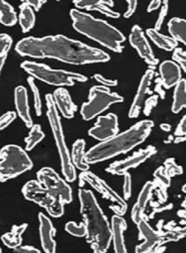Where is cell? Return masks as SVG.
<instances>
[{
	"mask_svg": "<svg viewBox=\"0 0 186 253\" xmlns=\"http://www.w3.org/2000/svg\"><path fill=\"white\" fill-rule=\"evenodd\" d=\"M17 22V15L14 8L6 2L5 0H0V23L4 26L10 27Z\"/></svg>",
	"mask_w": 186,
	"mask_h": 253,
	"instance_id": "30",
	"label": "cell"
},
{
	"mask_svg": "<svg viewBox=\"0 0 186 253\" xmlns=\"http://www.w3.org/2000/svg\"><path fill=\"white\" fill-rule=\"evenodd\" d=\"M1 251H2V250H1V248H0V252H1Z\"/></svg>",
	"mask_w": 186,
	"mask_h": 253,
	"instance_id": "53",
	"label": "cell"
},
{
	"mask_svg": "<svg viewBox=\"0 0 186 253\" xmlns=\"http://www.w3.org/2000/svg\"><path fill=\"white\" fill-rule=\"evenodd\" d=\"M40 221V237L43 250L47 253L56 252V241L54 239L56 234V229L51 221V219L45 215L43 212L39 213Z\"/></svg>",
	"mask_w": 186,
	"mask_h": 253,
	"instance_id": "17",
	"label": "cell"
},
{
	"mask_svg": "<svg viewBox=\"0 0 186 253\" xmlns=\"http://www.w3.org/2000/svg\"><path fill=\"white\" fill-rule=\"evenodd\" d=\"M28 84L33 91L34 94V105H35V110H36V114L38 116L42 115V101H41V97H40V92L38 87L36 86L35 83H34V78L31 77L28 79Z\"/></svg>",
	"mask_w": 186,
	"mask_h": 253,
	"instance_id": "35",
	"label": "cell"
},
{
	"mask_svg": "<svg viewBox=\"0 0 186 253\" xmlns=\"http://www.w3.org/2000/svg\"><path fill=\"white\" fill-rule=\"evenodd\" d=\"M85 141L83 139H77L73 145L72 162L75 168L80 171H88L89 164L85 161Z\"/></svg>",
	"mask_w": 186,
	"mask_h": 253,
	"instance_id": "25",
	"label": "cell"
},
{
	"mask_svg": "<svg viewBox=\"0 0 186 253\" xmlns=\"http://www.w3.org/2000/svg\"><path fill=\"white\" fill-rule=\"evenodd\" d=\"M80 186H82L84 183L89 184L94 190H96L99 194L103 196L104 199L110 201L112 205L110 206V209L119 215H123L127 211V203L126 200L121 198L119 194H117L111 187H109L103 180H101L99 177L94 175L91 172L83 171L80 175Z\"/></svg>",
	"mask_w": 186,
	"mask_h": 253,
	"instance_id": "10",
	"label": "cell"
},
{
	"mask_svg": "<svg viewBox=\"0 0 186 253\" xmlns=\"http://www.w3.org/2000/svg\"><path fill=\"white\" fill-rule=\"evenodd\" d=\"M12 46V38L7 34H0V74Z\"/></svg>",
	"mask_w": 186,
	"mask_h": 253,
	"instance_id": "32",
	"label": "cell"
},
{
	"mask_svg": "<svg viewBox=\"0 0 186 253\" xmlns=\"http://www.w3.org/2000/svg\"><path fill=\"white\" fill-rule=\"evenodd\" d=\"M75 1H77V0H74V2H75Z\"/></svg>",
	"mask_w": 186,
	"mask_h": 253,
	"instance_id": "51",
	"label": "cell"
},
{
	"mask_svg": "<svg viewBox=\"0 0 186 253\" xmlns=\"http://www.w3.org/2000/svg\"><path fill=\"white\" fill-rule=\"evenodd\" d=\"M77 9L98 11L110 18H119L120 14L112 10L114 2L112 0H77L74 2Z\"/></svg>",
	"mask_w": 186,
	"mask_h": 253,
	"instance_id": "18",
	"label": "cell"
},
{
	"mask_svg": "<svg viewBox=\"0 0 186 253\" xmlns=\"http://www.w3.org/2000/svg\"><path fill=\"white\" fill-rule=\"evenodd\" d=\"M137 225L140 232V236L144 238V242L137 246L136 252L138 253L149 252L154 247L160 246L161 244L165 243L164 234L161 235L158 232L154 231L144 217L141 218V220L137 223Z\"/></svg>",
	"mask_w": 186,
	"mask_h": 253,
	"instance_id": "15",
	"label": "cell"
},
{
	"mask_svg": "<svg viewBox=\"0 0 186 253\" xmlns=\"http://www.w3.org/2000/svg\"><path fill=\"white\" fill-rule=\"evenodd\" d=\"M160 82L165 88L175 86L181 80V70L174 61H164L159 65Z\"/></svg>",
	"mask_w": 186,
	"mask_h": 253,
	"instance_id": "19",
	"label": "cell"
},
{
	"mask_svg": "<svg viewBox=\"0 0 186 253\" xmlns=\"http://www.w3.org/2000/svg\"><path fill=\"white\" fill-rule=\"evenodd\" d=\"M32 167V160L18 145H6L0 151V182L16 178Z\"/></svg>",
	"mask_w": 186,
	"mask_h": 253,
	"instance_id": "7",
	"label": "cell"
},
{
	"mask_svg": "<svg viewBox=\"0 0 186 253\" xmlns=\"http://www.w3.org/2000/svg\"><path fill=\"white\" fill-rule=\"evenodd\" d=\"M147 34H148L149 38L153 42V44L161 50L170 52V51H173L174 49L177 48L178 42L174 38L165 36L163 34H160L154 28L148 29Z\"/></svg>",
	"mask_w": 186,
	"mask_h": 253,
	"instance_id": "24",
	"label": "cell"
},
{
	"mask_svg": "<svg viewBox=\"0 0 186 253\" xmlns=\"http://www.w3.org/2000/svg\"><path fill=\"white\" fill-rule=\"evenodd\" d=\"M56 1H61V0H56Z\"/></svg>",
	"mask_w": 186,
	"mask_h": 253,
	"instance_id": "52",
	"label": "cell"
},
{
	"mask_svg": "<svg viewBox=\"0 0 186 253\" xmlns=\"http://www.w3.org/2000/svg\"><path fill=\"white\" fill-rule=\"evenodd\" d=\"M152 127L153 122L151 120L140 121L127 131L116 134L90 148L85 154V161L88 164H96L127 153L143 143L149 135Z\"/></svg>",
	"mask_w": 186,
	"mask_h": 253,
	"instance_id": "2",
	"label": "cell"
},
{
	"mask_svg": "<svg viewBox=\"0 0 186 253\" xmlns=\"http://www.w3.org/2000/svg\"><path fill=\"white\" fill-rule=\"evenodd\" d=\"M124 98L116 92H112L109 87L104 85L92 86L89 90L88 101L81 106V116L88 121L98 116L100 113L109 108L112 104L120 103Z\"/></svg>",
	"mask_w": 186,
	"mask_h": 253,
	"instance_id": "8",
	"label": "cell"
},
{
	"mask_svg": "<svg viewBox=\"0 0 186 253\" xmlns=\"http://www.w3.org/2000/svg\"><path fill=\"white\" fill-rule=\"evenodd\" d=\"M22 194L26 200L46 209L49 214L54 217H60L65 212V204L51 195L39 181L31 180L27 182L22 189Z\"/></svg>",
	"mask_w": 186,
	"mask_h": 253,
	"instance_id": "9",
	"label": "cell"
},
{
	"mask_svg": "<svg viewBox=\"0 0 186 253\" xmlns=\"http://www.w3.org/2000/svg\"><path fill=\"white\" fill-rule=\"evenodd\" d=\"M46 1L47 0H23V2L28 3L37 11L41 9V7L46 3Z\"/></svg>",
	"mask_w": 186,
	"mask_h": 253,
	"instance_id": "47",
	"label": "cell"
},
{
	"mask_svg": "<svg viewBox=\"0 0 186 253\" xmlns=\"http://www.w3.org/2000/svg\"><path fill=\"white\" fill-rule=\"evenodd\" d=\"M165 173L169 176V177H173L176 175H181L183 173V170L181 168V166H178L174 159L169 158L164 162V167H163Z\"/></svg>",
	"mask_w": 186,
	"mask_h": 253,
	"instance_id": "36",
	"label": "cell"
},
{
	"mask_svg": "<svg viewBox=\"0 0 186 253\" xmlns=\"http://www.w3.org/2000/svg\"><path fill=\"white\" fill-rule=\"evenodd\" d=\"M185 107H186V80H180L174 88L171 110L173 113H178Z\"/></svg>",
	"mask_w": 186,
	"mask_h": 253,
	"instance_id": "27",
	"label": "cell"
},
{
	"mask_svg": "<svg viewBox=\"0 0 186 253\" xmlns=\"http://www.w3.org/2000/svg\"><path fill=\"white\" fill-rule=\"evenodd\" d=\"M94 79L101 84V85H104V86H107V87H110V86H115L118 84V82L115 81V80H108V79H105L103 76L99 75V74H96L94 75Z\"/></svg>",
	"mask_w": 186,
	"mask_h": 253,
	"instance_id": "44",
	"label": "cell"
},
{
	"mask_svg": "<svg viewBox=\"0 0 186 253\" xmlns=\"http://www.w3.org/2000/svg\"><path fill=\"white\" fill-rule=\"evenodd\" d=\"M16 52L23 57L35 59H56L72 65L105 63L110 60L107 53L92 48L64 35L43 38L27 37L16 44Z\"/></svg>",
	"mask_w": 186,
	"mask_h": 253,
	"instance_id": "1",
	"label": "cell"
},
{
	"mask_svg": "<svg viewBox=\"0 0 186 253\" xmlns=\"http://www.w3.org/2000/svg\"><path fill=\"white\" fill-rule=\"evenodd\" d=\"M19 22L24 33L29 32L35 25V14L33 7L26 2H23L20 6Z\"/></svg>",
	"mask_w": 186,
	"mask_h": 253,
	"instance_id": "29",
	"label": "cell"
},
{
	"mask_svg": "<svg viewBox=\"0 0 186 253\" xmlns=\"http://www.w3.org/2000/svg\"><path fill=\"white\" fill-rule=\"evenodd\" d=\"M123 176H124V186H123L124 199L128 200L132 193V178L128 172H126Z\"/></svg>",
	"mask_w": 186,
	"mask_h": 253,
	"instance_id": "42",
	"label": "cell"
},
{
	"mask_svg": "<svg viewBox=\"0 0 186 253\" xmlns=\"http://www.w3.org/2000/svg\"><path fill=\"white\" fill-rule=\"evenodd\" d=\"M130 44L133 48L136 49L139 56L149 65L151 67L156 66L158 60L154 57L153 52L149 46V41L147 40L142 28L138 25H135L132 28L130 37H129Z\"/></svg>",
	"mask_w": 186,
	"mask_h": 253,
	"instance_id": "14",
	"label": "cell"
},
{
	"mask_svg": "<svg viewBox=\"0 0 186 253\" xmlns=\"http://www.w3.org/2000/svg\"><path fill=\"white\" fill-rule=\"evenodd\" d=\"M153 188L154 184L152 182H147L139 195L138 201L132 210V219L136 224L141 220V218L144 217V211L146 210Z\"/></svg>",
	"mask_w": 186,
	"mask_h": 253,
	"instance_id": "23",
	"label": "cell"
},
{
	"mask_svg": "<svg viewBox=\"0 0 186 253\" xmlns=\"http://www.w3.org/2000/svg\"><path fill=\"white\" fill-rule=\"evenodd\" d=\"M161 5V0H150V3L148 7V12H152L153 10H156Z\"/></svg>",
	"mask_w": 186,
	"mask_h": 253,
	"instance_id": "48",
	"label": "cell"
},
{
	"mask_svg": "<svg viewBox=\"0 0 186 253\" xmlns=\"http://www.w3.org/2000/svg\"><path fill=\"white\" fill-rule=\"evenodd\" d=\"M153 76H154V71L152 69H149L143 76V78L140 82L136 96H135L134 101L129 110L130 118H137L139 116V114L141 112V108L143 107V105L147 99V95L149 93H150L149 85L151 84V80H152Z\"/></svg>",
	"mask_w": 186,
	"mask_h": 253,
	"instance_id": "16",
	"label": "cell"
},
{
	"mask_svg": "<svg viewBox=\"0 0 186 253\" xmlns=\"http://www.w3.org/2000/svg\"><path fill=\"white\" fill-rule=\"evenodd\" d=\"M155 153H156V149L153 146H149L146 149H143L134 153L131 157H128L125 160L112 163L109 166V168L106 169V172L113 175L123 176L130 169L138 167L139 165L144 163L146 160L150 158Z\"/></svg>",
	"mask_w": 186,
	"mask_h": 253,
	"instance_id": "12",
	"label": "cell"
},
{
	"mask_svg": "<svg viewBox=\"0 0 186 253\" xmlns=\"http://www.w3.org/2000/svg\"><path fill=\"white\" fill-rule=\"evenodd\" d=\"M28 227L27 223H23L21 225H13L12 230L8 233H5L1 236V240L4 245L8 248L15 249L16 247L22 244V234Z\"/></svg>",
	"mask_w": 186,
	"mask_h": 253,
	"instance_id": "26",
	"label": "cell"
},
{
	"mask_svg": "<svg viewBox=\"0 0 186 253\" xmlns=\"http://www.w3.org/2000/svg\"><path fill=\"white\" fill-rule=\"evenodd\" d=\"M182 191H183V193H185V194H186V184L182 187Z\"/></svg>",
	"mask_w": 186,
	"mask_h": 253,
	"instance_id": "50",
	"label": "cell"
},
{
	"mask_svg": "<svg viewBox=\"0 0 186 253\" xmlns=\"http://www.w3.org/2000/svg\"><path fill=\"white\" fill-rule=\"evenodd\" d=\"M71 17L74 28L81 35L92 39L112 52L121 53L123 51L122 44L125 41V36L117 28L104 20L95 19L79 9H72Z\"/></svg>",
	"mask_w": 186,
	"mask_h": 253,
	"instance_id": "4",
	"label": "cell"
},
{
	"mask_svg": "<svg viewBox=\"0 0 186 253\" xmlns=\"http://www.w3.org/2000/svg\"><path fill=\"white\" fill-rule=\"evenodd\" d=\"M183 207L186 209V200L185 202L183 203ZM186 235V225L184 227H181V228H176L172 231H169V232H166L164 234V238H165V242H168V241H176L180 238H182L183 236Z\"/></svg>",
	"mask_w": 186,
	"mask_h": 253,
	"instance_id": "37",
	"label": "cell"
},
{
	"mask_svg": "<svg viewBox=\"0 0 186 253\" xmlns=\"http://www.w3.org/2000/svg\"><path fill=\"white\" fill-rule=\"evenodd\" d=\"M16 113L14 111H8L0 117V130H3L15 120Z\"/></svg>",
	"mask_w": 186,
	"mask_h": 253,
	"instance_id": "40",
	"label": "cell"
},
{
	"mask_svg": "<svg viewBox=\"0 0 186 253\" xmlns=\"http://www.w3.org/2000/svg\"><path fill=\"white\" fill-rule=\"evenodd\" d=\"M78 198L86 227V240L95 253H104L112 241L111 225L91 191L79 190Z\"/></svg>",
	"mask_w": 186,
	"mask_h": 253,
	"instance_id": "3",
	"label": "cell"
},
{
	"mask_svg": "<svg viewBox=\"0 0 186 253\" xmlns=\"http://www.w3.org/2000/svg\"><path fill=\"white\" fill-rule=\"evenodd\" d=\"M53 96L59 112L65 118H73L76 110V105L74 103L70 92L64 87H59L54 91Z\"/></svg>",
	"mask_w": 186,
	"mask_h": 253,
	"instance_id": "20",
	"label": "cell"
},
{
	"mask_svg": "<svg viewBox=\"0 0 186 253\" xmlns=\"http://www.w3.org/2000/svg\"><path fill=\"white\" fill-rule=\"evenodd\" d=\"M127 228L126 220L122 217V215L115 214L112 216L111 220V232H112V241L114 245V250L117 253H125L127 252L125 239H124V231Z\"/></svg>",
	"mask_w": 186,
	"mask_h": 253,
	"instance_id": "21",
	"label": "cell"
},
{
	"mask_svg": "<svg viewBox=\"0 0 186 253\" xmlns=\"http://www.w3.org/2000/svg\"><path fill=\"white\" fill-rule=\"evenodd\" d=\"M118 131V117L114 113H109L98 117L95 125L89 129L88 134L96 140L104 141L116 135Z\"/></svg>",
	"mask_w": 186,
	"mask_h": 253,
	"instance_id": "13",
	"label": "cell"
},
{
	"mask_svg": "<svg viewBox=\"0 0 186 253\" xmlns=\"http://www.w3.org/2000/svg\"><path fill=\"white\" fill-rule=\"evenodd\" d=\"M66 230L70 234L77 237L86 236V227L84 223L76 224L74 221H70L66 224Z\"/></svg>",
	"mask_w": 186,
	"mask_h": 253,
	"instance_id": "34",
	"label": "cell"
},
{
	"mask_svg": "<svg viewBox=\"0 0 186 253\" xmlns=\"http://www.w3.org/2000/svg\"><path fill=\"white\" fill-rule=\"evenodd\" d=\"M168 31L172 38L186 46V20L172 18L168 22Z\"/></svg>",
	"mask_w": 186,
	"mask_h": 253,
	"instance_id": "28",
	"label": "cell"
},
{
	"mask_svg": "<svg viewBox=\"0 0 186 253\" xmlns=\"http://www.w3.org/2000/svg\"><path fill=\"white\" fill-rule=\"evenodd\" d=\"M157 98H158V96L156 94V95H151V96H149V98L146 99V101L144 103L145 104V107H144L145 115L148 116V115L150 114V111L152 110V108L155 107L156 104H157Z\"/></svg>",
	"mask_w": 186,
	"mask_h": 253,
	"instance_id": "43",
	"label": "cell"
},
{
	"mask_svg": "<svg viewBox=\"0 0 186 253\" xmlns=\"http://www.w3.org/2000/svg\"><path fill=\"white\" fill-rule=\"evenodd\" d=\"M13 250L18 253H40L39 249L35 248L34 246H29V245H25V246L20 245Z\"/></svg>",
	"mask_w": 186,
	"mask_h": 253,
	"instance_id": "46",
	"label": "cell"
},
{
	"mask_svg": "<svg viewBox=\"0 0 186 253\" xmlns=\"http://www.w3.org/2000/svg\"><path fill=\"white\" fill-rule=\"evenodd\" d=\"M172 59L174 62H176L179 65V67L186 74V52L180 48H176L173 50Z\"/></svg>",
	"mask_w": 186,
	"mask_h": 253,
	"instance_id": "39",
	"label": "cell"
},
{
	"mask_svg": "<svg viewBox=\"0 0 186 253\" xmlns=\"http://www.w3.org/2000/svg\"><path fill=\"white\" fill-rule=\"evenodd\" d=\"M127 3H128V9L124 13V17L130 18L131 16H133V14L136 11V8L138 5V0H127Z\"/></svg>",
	"mask_w": 186,
	"mask_h": 253,
	"instance_id": "45",
	"label": "cell"
},
{
	"mask_svg": "<svg viewBox=\"0 0 186 253\" xmlns=\"http://www.w3.org/2000/svg\"><path fill=\"white\" fill-rule=\"evenodd\" d=\"M46 103H47V116L51 125L52 132L56 141V145L59 151V155L61 158L62 164V172L65 176L67 182H74L76 180V172L75 167L72 162V156L68 149L65 135L63 131V126L61 122L60 112L56 106L53 94L49 93L46 95Z\"/></svg>",
	"mask_w": 186,
	"mask_h": 253,
	"instance_id": "5",
	"label": "cell"
},
{
	"mask_svg": "<svg viewBox=\"0 0 186 253\" xmlns=\"http://www.w3.org/2000/svg\"><path fill=\"white\" fill-rule=\"evenodd\" d=\"M15 106L19 117L24 121L27 127L31 128L33 126V121L30 114L28 94L26 88L22 85H19L15 88Z\"/></svg>",
	"mask_w": 186,
	"mask_h": 253,
	"instance_id": "22",
	"label": "cell"
},
{
	"mask_svg": "<svg viewBox=\"0 0 186 253\" xmlns=\"http://www.w3.org/2000/svg\"><path fill=\"white\" fill-rule=\"evenodd\" d=\"M45 137L44 132L41 129V126L39 124L33 125L28 136L25 138L26 142V151H31L34 149Z\"/></svg>",
	"mask_w": 186,
	"mask_h": 253,
	"instance_id": "31",
	"label": "cell"
},
{
	"mask_svg": "<svg viewBox=\"0 0 186 253\" xmlns=\"http://www.w3.org/2000/svg\"><path fill=\"white\" fill-rule=\"evenodd\" d=\"M160 127L162 130H165V131H169L170 130V125L169 124H161Z\"/></svg>",
	"mask_w": 186,
	"mask_h": 253,
	"instance_id": "49",
	"label": "cell"
},
{
	"mask_svg": "<svg viewBox=\"0 0 186 253\" xmlns=\"http://www.w3.org/2000/svg\"><path fill=\"white\" fill-rule=\"evenodd\" d=\"M154 178L157 183V186L159 187V191H162L165 193L166 188L170 184V177L165 173L163 167H159L155 172H154Z\"/></svg>",
	"mask_w": 186,
	"mask_h": 253,
	"instance_id": "33",
	"label": "cell"
},
{
	"mask_svg": "<svg viewBox=\"0 0 186 253\" xmlns=\"http://www.w3.org/2000/svg\"><path fill=\"white\" fill-rule=\"evenodd\" d=\"M38 181L54 197L60 199L65 205L73 201V191L70 185L50 167H45L37 173Z\"/></svg>",
	"mask_w": 186,
	"mask_h": 253,
	"instance_id": "11",
	"label": "cell"
},
{
	"mask_svg": "<svg viewBox=\"0 0 186 253\" xmlns=\"http://www.w3.org/2000/svg\"><path fill=\"white\" fill-rule=\"evenodd\" d=\"M168 4H169V0H163L162 2V6H161V9H160V12H159V15H158V18L156 20V23H155V28L157 31L161 28V25L162 23L164 22V18L167 14V11H168Z\"/></svg>",
	"mask_w": 186,
	"mask_h": 253,
	"instance_id": "41",
	"label": "cell"
},
{
	"mask_svg": "<svg viewBox=\"0 0 186 253\" xmlns=\"http://www.w3.org/2000/svg\"><path fill=\"white\" fill-rule=\"evenodd\" d=\"M21 68L31 77L55 86H73L75 83H84L87 81L85 76L71 73L65 70H53L50 67L35 62L25 61Z\"/></svg>",
	"mask_w": 186,
	"mask_h": 253,
	"instance_id": "6",
	"label": "cell"
},
{
	"mask_svg": "<svg viewBox=\"0 0 186 253\" xmlns=\"http://www.w3.org/2000/svg\"><path fill=\"white\" fill-rule=\"evenodd\" d=\"M175 143H179L186 140V114L182 117L175 131Z\"/></svg>",
	"mask_w": 186,
	"mask_h": 253,
	"instance_id": "38",
	"label": "cell"
}]
</instances>
